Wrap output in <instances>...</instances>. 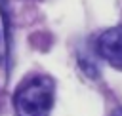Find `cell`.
<instances>
[{
    "label": "cell",
    "instance_id": "obj_1",
    "mask_svg": "<svg viewBox=\"0 0 122 116\" xmlns=\"http://www.w3.org/2000/svg\"><path fill=\"white\" fill-rule=\"evenodd\" d=\"M55 99V84L50 76H32L13 93L17 116H48Z\"/></svg>",
    "mask_w": 122,
    "mask_h": 116
},
{
    "label": "cell",
    "instance_id": "obj_2",
    "mask_svg": "<svg viewBox=\"0 0 122 116\" xmlns=\"http://www.w3.org/2000/svg\"><path fill=\"white\" fill-rule=\"evenodd\" d=\"M99 55L114 68L122 70V27H112L97 38Z\"/></svg>",
    "mask_w": 122,
    "mask_h": 116
},
{
    "label": "cell",
    "instance_id": "obj_3",
    "mask_svg": "<svg viewBox=\"0 0 122 116\" xmlns=\"http://www.w3.org/2000/svg\"><path fill=\"white\" fill-rule=\"evenodd\" d=\"M111 116H122V108H114Z\"/></svg>",
    "mask_w": 122,
    "mask_h": 116
}]
</instances>
